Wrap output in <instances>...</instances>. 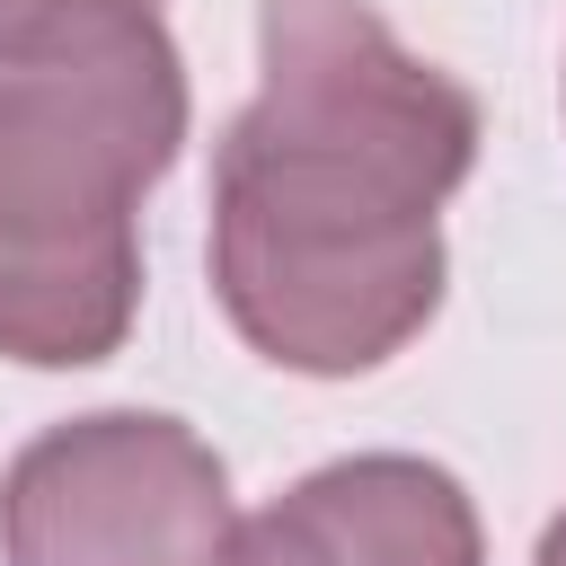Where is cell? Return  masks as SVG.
Returning <instances> with one entry per match:
<instances>
[{"label":"cell","instance_id":"6","mask_svg":"<svg viewBox=\"0 0 566 566\" xmlns=\"http://www.w3.org/2000/svg\"><path fill=\"white\" fill-rule=\"evenodd\" d=\"M531 566H566V513L539 531V557H531Z\"/></svg>","mask_w":566,"mask_h":566},{"label":"cell","instance_id":"5","mask_svg":"<svg viewBox=\"0 0 566 566\" xmlns=\"http://www.w3.org/2000/svg\"><path fill=\"white\" fill-rule=\"evenodd\" d=\"M80 9H159V0H0V53H18L27 35H44Z\"/></svg>","mask_w":566,"mask_h":566},{"label":"cell","instance_id":"2","mask_svg":"<svg viewBox=\"0 0 566 566\" xmlns=\"http://www.w3.org/2000/svg\"><path fill=\"white\" fill-rule=\"evenodd\" d=\"M186 150L159 9H80L0 53V354L88 371L142 318V195Z\"/></svg>","mask_w":566,"mask_h":566},{"label":"cell","instance_id":"3","mask_svg":"<svg viewBox=\"0 0 566 566\" xmlns=\"http://www.w3.org/2000/svg\"><path fill=\"white\" fill-rule=\"evenodd\" d=\"M230 469L159 407L44 424L0 469V566H230Z\"/></svg>","mask_w":566,"mask_h":566},{"label":"cell","instance_id":"1","mask_svg":"<svg viewBox=\"0 0 566 566\" xmlns=\"http://www.w3.org/2000/svg\"><path fill=\"white\" fill-rule=\"evenodd\" d=\"M478 168V97L371 0H256V97L212 150V301L301 380H363L442 310V203Z\"/></svg>","mask_w":566,"mask_h":566},{"label":"cell","instance_id":"4","mask_svg":"<svg viewBox=\"0 0 566 566\" xmlns=\"http://www.w3.org/2000/svg\"><path fill=\"white\" fill-rule=\"evenodd\" d=\"M230 566H486L469 486L424 451H345L230 531Z\"/></svg>","mask_w":566,"mask_h":566}]
</instances>
